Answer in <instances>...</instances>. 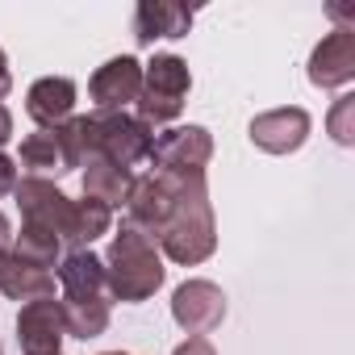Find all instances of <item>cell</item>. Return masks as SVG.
<instances>
[{"label":"cell","instance_id":"obj_15","mask_svg":"<svg viewBox=\"0 0 355 355\" xmlns=\"http://www.w3.org/2000/svg\"><path fill=\"white\" fill-rule=\"evenodd\" d=\"M130 189H134V171L117 167L105 155H88L84 159V197L101 201L105 209H121L125 197H130Z\"/></svg>","mask_w":355,"mask_h":355},{"label":"cell","instance_id":"obj_17","mask_svg":"<svg viewBox=\"0 0 355 355\" xmlns=\"http://www.w3.org/2000/svg\"><path fill=\"white\" fill-rule=\"evenodd\" d=\"M0 293H5L9 301H26L30 305V301L55 297V276L21 263L13 251H0Z\"/></svg>","mask_w":355,"mask_h":355},{"label":"cell","instance_id":"obj_5","mask_svg":"<svg viewBox=\"0 0 355 355\" xmlns=\"http://www.w3.org/2000/svg\"><path fill=\"white\" fill-rule=\"evenodd\" d=\"M92 125H96V155L113 159L117 167H134L142 159H150V146H155V134L146 121H138L134 113H92Z\"/></svg>","mask_w":355,"mask_h":355},{"label":"cell","instance_id":"obj_13","mask_svg":"<svg viewBox=\"0 0 355 355\" xmlns=\"http://www.w3.org/2000/svg\"><path fill=\"white\" fill-rule=\"evenodd\" d=\"M76 84L67 76H42L30 84L26 92V113L42 125V130H59L67 117H76Z\"/></svg>","mask_w":355,"mask_h":355},{"label":"cell","instance_id":"obj_16","mask_svg":"<svg viewBox=\"0 0 355 355\" xmlns=\"http://www.w3.org/2000/svg\"><path fill=\"white\" fill-rule=\"evenodd\" d=\"M59 288L67 297H109V280H105V259H96L92 251H71L59 259L55 268Z\"/></svg>","mask_w":355,"mask_h":355},{"label":"cell","instance_id":"obj_7","mask_svg":"<svg viewBox=\"0 0 355 355\" xmlns=\"http://www.w3.org/2000/svg\"><path fill=\"white\" fill-rule=\"evenodd\" d=\"M171 318L184 334H209L226 318V293L214 280H184L171 293Z\"/></svg>","mask_w":355,"mask_h":355},{"label":"cell","instance_id":"obj_21","mask_svg":"<svg viewBox=\"0 0 355 355\" xmlns=\"http://www.w3.org/2000/svg\"><path fill=\"white\" fill-rule=\"evenodd\" d=\"M55 134H59L63 167H67V171L84 167V159H88V155H96V125H92V113H76V117H67Z\"/></svg>","mask_w":355,"mask_h":355},{"label":"cell","instance_id":"obj_27","mask_svg":"<svg viewBox=\"0 0 355 355\" xmlns=\"http://www.w3.org/2000/svg\"><path fill=\"white\" fill-rule=\"evenodd\" d=\"M9 138H13V113H9V105H0V146Z\"/></svg>","mask_w":355,"mask_h":355},{"label":"cell","instance_id":"obj_4","mask_svg":"<svg viewBox=\"0 0 355 355\" xmlns=\"http://www.w3.org/2000/svg\"><path fill=\"white\" fill-rule=\"evenodd\" d=\"M17 209H21V226H38V230H51L63 247L80 251L76 247V201L55 189V180H42V175H21L17 189Z\"/></svg>","mask_w":355,"mask_h":355},{"label":"cell","instance_id":"obj_6","mask_svg":"<svg viewBox=\"0 0 355 355\" xmlns=\"http://www.w3.org/2000/svg\"><path fill=\"white\" fill-rule=\"evenodd\" d=\"M214 159V134L205 125H175L163 130L150 146L155 171H205Z\"/></svg>","mask_w":355,"mask_h":355},{"label":"cell","instance_id":"obj_14","mask_svg":"<svg viewBox=\"0 0 355 355\" xmlns=\"http://www.w3.org/2000/svg\"><path fill=\"white\" fill-rule=\"evenodd\" d=\"M193 30V9L175 5V0H142L134 9V38L150 46L155 38H189Z\"/></svg>","mask_w":355,"mask_h":355},{"label":"cell","instance_id":"obj_1","mask_svg":"<svg viewBox=\"0 0 355 355\" xmlns=\"http://www.w3.org/2000/svg\"><path fill=\"white\" fill-rule=\"evenodd\" d=\"M171 180V214L155 230L159 255H167L180 268H197L218 251V222L205 171H163Z\"/></svg>","mask_w":355,"mask_h":355},{"label":"cell","instance_id":"obj_22","mask_svg":"<svg viewBox=\"0 0 355 355\" xmlns=\"http://www.w3.org/2000/svg\"><path fill=\"white\" fill-rule=\"evenodd\" d=\"M109 226H113V209H105L92 197L76 201V247L80 251H88L101 234H109Z\"/></svg>","mask_w":355,"mask_h":355},{"label":"cell","instance_id":"obj_9","mask_svg":"<svg viewBox=\"0 0 355 355\" xmlns=\"http://www.w3.org/2000/svg\"><path fill=\"white\" fill-rule=\"evenodd\" d=\"M309 130H313V121H309V113L297 109V105L268 109V113L251 117V125H247L251 142H255L259 150H268V155H293V150H301L305 138H309Z\"/></svg>","mask_w":355,"mask_h":355},{"label":"cell","instance_id":"obj_26","mask_svg":"<svg viewBox=\"0 0 355 355\" xmlns=\"http://www.w3.org/2000/svg\"><path fill=\"white\" fill-rule=\"evenodd\" d=\"M9 92H13V76H9V59H5V51H0V105H5Z\"/></svg>","mask_w":355,"mask_h":355},{"label":"cell","instance_id":"obj_8","mask_svg":"<svg viewBox=\"0 0 355 355\" xmlns=\"http://www.w3.org/2000/svg\"><path fill=\"white\" fill-rule=\"evenodd\" d=\"M142 92V63L134 55H117L109 63H101L88 80V96L96 105V113H121L125 105H134Z\"/></svg>","mask_w":355,"mask_h":355},{"label":"cell","instance_id":"obj_31","mask_svg":"<svg viewBox=\"0 0 355 355\" xmlns=\"http://www.w3.org/2000/svg\"><path fill=\"white\" fill-rule=\"evenodd\" d=\"M59 355H63V351H59Z\"/></svg>","mask_w":355,"mask_h":355},{"label":"cell","instance_id":"obj_11","mask_svg":"<svg viewBox=\"0 0 355 355\" xmlns=\"http://www.w3.org/2000/svg\"><path fill=\"white\" fill-rule=\"evenodd\" d=\"M63 338H67V326H63V309H59L55 297L21 305V313H17V343H21L26 355H59Z\"/></svg>","mask_w":355,"mask_h":355},{"label":"cell","instance_id":"obj_10","mask_svg":"<svg viewBox=\"0 0 355 355\" xmlns=\"http://www.w3.org/2000/svg\"><path fill=\"white\" fill-rule=\"evenodd\" d=\"M351 80H355V30L338 26L313 46V55H309V84L334 92V88H347Z\"/></svg>","mask_w":355,"mask_h":355},{"label":"cell","instance_id":"obj_2","mask_svg":"<svg viewBox=\"0 0 355 355\" xmlns=\"http://www.w3.org/2000/svg\"><path fill=\"white\" fill-rule=\"evenodd\" d=\"M163 255L155 247V239H146L142 230H134L130 222H121V230L109 243L105 255V280H109V297L125 301V305H142L163 288Z\"/></svg>","mask_w":355,"mask_h":355},{"label":"cell","instance_id":"obj_25","mask_svg":"<svg viewBox=\"0 0 355 355\" xmlns=\"http://www.w3.org/2000/svg\"><path fill=\"white\" fill-rule=\"evenodd\" d=\"M171 355H218V351H214V343L205 334H193V338H184L180 347H175Z\"/></svg>","mask_w":355,"mask_h":355},{"label":"cell","instance_id":"obj_20","mask_svg":"<svg viewBox=\"0 0 355 355\" xmlns=\"http://www.w3.org/2000/svg\"><path fill=\"white\" fill-rule=\"evenodd\" d=\"M13 255H17L21 263L38 268V272H51V268H59V259H63V243H59L51 230L21 226V230L13 234Z\"/></svg>","mask_w":355,"mask_h":355},{"label":"cell","instance_id":"obj_3","mask_svg":"<svg viewBox=\"0 0 355 355\" xmlns=\"http://www.w3.org/2000/svg\"><path fill=\"white\" fill-rule=\"evenodd\" d=\"M193 92V71L180 55H155L142 63V92L134 101V117L146 125H163L184 113V101Z\"/></svg>","mask_w":355,"mask_h":355},{"label":"cell","instance_id":"obj_28","mask_svg":"<svg viewBox=\"0 0 355 355\" xmlns=\"http://www.w3.org/2000/svg\"><path fill=\"white\" fill-rule=\"evenodd\" d=\"M0 251H13V222L0 214Z\"/></svg>","mask_w":355,"mask_h":355},{"label":"cell","instance_id":"obj_12","mask_svg":"<svg viewBox=\"0 0 355 355\" xmlns=\"http://www.w3.org/2000/svg\"><path fill=\"white\" fill-rule=\"evenodd\" d=\"M171 214V180L163 171H150V175H134V189L125 197V222L134 230H142L146 239H155V230L167 222Z\"/></svg>","mask_w":355,"mask_h":355},{"label":"cell","instance_id":"obj_23","mask_svg":"<svg viewBox=\"0 0 355 355\" xmlns=\"http://www.w3.org/2000/svg\"><path fill=\"white\" fill-rule=\"evenodd\" d=\"M326 130L338 146H355V96H338L330 117H326Z\"/></svg>","mask_w":355,"mask_h":355},{"label":"cell","instance_id":"obj_19","mask_svg":"<svg viewBox=\"0 0 355 355\" xmlns=\"http://www.w3.org/2000/svg\"><path fill=\"white\" fill-rule=\"evenodd\" d=\"M17 163L30 171V175H46L55 171V175H63L67 167H63V146H59V134L55 130H34V134H26L21 138V150H17Z\"/></svg>","mask_w":355,"mask_h":355},{"label":"cell","instance_id":"obj_29","mask_svg":"<svg viewBox=\"0 0 355 355\" xmlns=\"http://www.w3.org/2000/svg\"><path fill=\"white\" fill-rule=\"evenodd\" d=\"M105 355H125V351H105Z\"/></svg>","mask_w":355,"mask_h":355},{"label":"cell","instance_id":"obj_24","mask_svg":"<svg viewBox=\"0 0 355 355\" xmlns=\"http://www.w3.org/2000/svg\"><path fill=\"white\" fill-rule=\"evenodd\" d=\"M17 180H21V175H17V159H9L5 150H0V197H9L17 189Z\"/></svg>","mask_w":355,"mask_h":355},{"label":"cell","instance_id":"obj_18","mask_svg":"<svg viewBox=\"0 0 355 355\" xmlns=\"http://www.w3.org/2000/svg\"><path fill=\"white\" fill-rule=\"evenodd\" d=\"M59 309H63V326L71 338H96L109 330V297H59Z\"/></svg>","mask_w":355,"mask_h":355},{"label":"cell","instance_id":"obj_30","mask_svg":"<svg viewBox=\"0 0 355 355\" xmlns=\"http://www.w3.org/2000/svg\"><path fill=\"white\" fill-rule=\"evenodd\" d=\"M0 355H5V351H0Z\"/></svg>","mask_w":355,"mask_h":355}]
</instances>
